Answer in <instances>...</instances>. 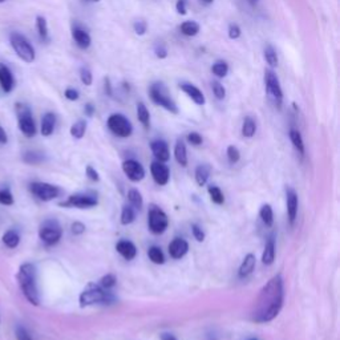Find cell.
<instances>
[{"label":"cell","instance_id":"6da1fadb","mask_svg":"<svg viewBox=\"0 0 340 340\" xmlns=\"http://www.w3.org/2000/svg\"><path fill=\"white\" fill-rule=\"evenodd\" d=\"M285 302V283L277 274L263 286L252 307L250 319L254 323H269L277 318Z\"/></svg>","mask_w":340,"mask_h":340},{"label":"cell","instance_id":"7a4b0ae2","mask_svg":"<svg viewBox=\"0 0 340 340\" xmlns=\"http://www.w3.org/2000/svg\"><path fill=\"white\" fill-rule=\"evenodd\" d=\"M18 281L27 300L34 306L40 304L36 286V267L32 263H23L18 273Z\"/></svg>","mask_w":340,"mask_h":340},{"label":"cell","instance_id":"3957f363","mask_svg":"<svg viewBox=\"0 0 340 340\" xmlns=\"http://www.w3.org/2000/svg\"><path fill=\"white\" fill-rule=\"evenodd\" d=\"M115 300L116 298L111 290L103 289L100 285H96V283H88V286L78 296V303L81 308L95 306V304H111Z\"/></svg>","mask_w":340,"mask_h":340},{"label":"cell","instance_id":"277c9868","mask_svg":"<svg viewBox=\"0 0 340 340\" xmlns=\"http://www.w3.org/2000/svg\"><path fill=\"white\" fill-rule=\"evenodd\" d=\"M10 43H11V47L14 48L16 55L24 63H34L35 57H36L35 48L24 35H22L20 32H11L10 34Z\"/></svg>","mask_w":340,"mask_h":340},{"label":"cell","instance_id":"5b68a950","mask_svg":"<svg viewBox=\"0 0 340 340\" xmlns=\"http://www.w3.org/2000/svg\"><path fill=\"white\" fill-rule=\"evenodd\" d=\"M15 111L16 116H18L19 129L22 130V133L26 137H28V138H32V137L36 136V122H35L34 117H32V112H31L30 107L24 103H16Z\"/></svg>","mask_w":340,"mask_h":340},{"label":"cell","instance_id":"8992f818","mask_svg":"<svg viewBox=\"0 0 340 340\" xmlns=\"http://www.w3.org/2000/svg\"><path fill=\"white\" fill-rule=\"evenodd\" d=\"M150 99L153 100V103L159 105V107H162L163 109H166L169 111L170 113H174V115H177L178 113V108L172 99H170L169 93H167V89L165 88V85L162 82H155L150 87Z\"/></svg>","mask_w":340,"mask_h":340},{"label":"cell","instance_id":"52a82bcc","mask_svg":"<svg viewBox=\"0 0 340 340\" xmlns=\"http://www.w3.org/2000/svg\"><path fill=\"white\" fill-rule=\"evenodd\" d=\"M148 226L149 230L155 235L163 234L166 231L167 226H169V218H167L166 213L159 209L158 206L152 205L149 209L148 214Z\"/></svg>","mask_w":340,"mask_h":340},{"label":"cell","instance_id":"ba28073f","mask_svg":"<svg viewBox=\"0 0 340 340\" xmlns=\"http://www.w3.org/2000/svg\"><path fill=\"white\" fill-rule=\"evenodd\" d=\"M107 124L112 133L116 134L117 137H121V138L130 137L132 133H133V125H132V122L126 119L125 116L121 115V113H115V115L109 116Z\"/></svg>","mask_w":340,"mask_h":340},{"label":"cell","instance_id":"9c48e42d","mask_svg":"<svg viewBox=\"0 0 340 340\" xmlns=\"http://www.w3.org/2000/svg\"><path fill=\"white\" fill-rule=\"evenodd\" d=\"M39 237L47 246H53L63 237V229L57 221H45L39 230Z\"/></svg>","mask_w":340,"mask_h":340},{"label":"cell","instance_id":"30bf717a","mask_svg":"<svg viewBox=\"0 0 340 340\" xmlns=\"http://www.w3.org/2000/svg\"><path fill=\"white\" fill-rule=\"evenodd\" d=\"M99 204L97 196L95 193H76L69 196L65 201L60 202L63 207H76V209H89Z\"/></svg>","mask_w":340,"mask_h":340},{"label":"cell","instance_id":"8fae6325","mask_svg":"<svg viewBox=\"0 0 340 340\" xmlns=\"http://www.w3.org/2000/svg\"><path fill=\"white\" fill-rule=\"evenodd\" d=\"M265 84H266V92L269 97L278 108H281L283 101V92H282L279 78L271 69H267L265 73Z\"/></svg>","mask_w":340,"mask_h":340},{"label":"cell","instance_id":"7c38bea8","mask_svg":"<svg viewBox=\"0 0 340 340\" xmlns=\"http://www.w3.org/2000/svg\"><path fill=\"white\" fill-rule=\"evenodd\" d=\"M31 192L40 201L48 202V201L57 198L61 190L56 185L47 184V182H34V184H31Z\"/></svg>","mask_w":340,"mask_h":340},{"label":"cell","instance_id":"4fadbf2b","mask_svg":"<svg viewBox=\"0 0 340 340\" xmlns=\"http://www.w3.org/2000/svg\"><path fill=\"white\" fill-rule=\"evenodd\" d=\"M122 172L132 182H140L145 177V169L136 159H126L122 162Z\"/></svg>","mask_w":340,"mask_h":340},{"label":"cell","instance_id":"5bb4252c","mask_svg":"<svg viewBox=\"0 0 340 340\" xmlns=\"http://www.w3.org/2000/svg\"><path fill=\"white\" fill-rule=\"evenodd\" d=\"M150 173H152V177L154 180V182L159 186H165L169 182L170 178V170L167 167V165H165V162H161V161H153L150 163Z\"/></svg>","mask_w":340,"mask_h":340},{"label":"cell","instance_id":"9a60e30c","mask_svg":"<svg viewBox=\"0 0 340 340\" xmlns=\"http://www.w3.org/2000/svg\"><path fill=\"white\" fill-rule=\"evenodd\" d=\"M15 77L6 64L0 63V88L4 93H11L15 88Z\"/></svg>","mask_w":340,"mask_h":340},{"label":"cell","instance_id":"2e32d148","mask_svg":"<svg viewBox=\"0 0 340 340\" xmlns=\"http://www.w3.org/2000/svg\"><path fill=\"white\" fill-rule=\"evenodd\" d=\"M286 201H287V215H289L290 223H294L298 215V206H299V200L298 194L292 188L286 189Z\"/></svg>","mask_w":340,"mask_h":340},{"label":"cell","instance_id":"e0dca14e","mask_svg":"<svg viewBox=\"0 0 340 340\" xmlns=\"http://www.w3.org/2000/svg\"><path fill=\"white\" fill-rule=\"evenodd\" d=\"M189 251V243L184 238H174L169 243V255L173 259L184 258Z\"/></svg>","mask_w":340,"mask_h":340},{"label":"cell","instance_id":"ac0fdd59","mask_svg":"<svg viewBox=\"0 0 340 340\" xmlns=\"http://www.w3.org/2000/svg\"><path fill=\"white\" fill-rule=\"evenodd\" d=\"M150 149H152L153 155H154L157 161H161V162H167V161L170 159L169 146H167V144L163 140L152 141V144H150Z\"/></svg>","mask_w":340,"mask_h":340},{"label":"cell","instance_id":"d6986e66","mask_svg":"<svg viewBox=\"0 0 340 340\" xmlns=\"http://www.w3.org/2000/svg\"><path fill=\"white\" fill-rule=\"evenodd\" d=\"M116 250H117V252H119L125 261H132V259L136 258L137 255L136 244H134L133 242H130V240L126 239H122L120 240V242H117V244H116Z\"/></svg>","mask_w":340,"mask_h":340},{"label":"cell","instance_id":"ffe728a7","mask_svg":"<svg viewBox=\"0 0 340 340\" xmlns=\"http://www.w3.org/2000/svg\"><path fill=\"white\" fill-rule=\"evenodd\" d=\"M72 37L76 41V44L82 49L88 48L91 43H92V39H91L88 32L80 26H73V28H72Z\"/></svg>","mask_w":340,"mask_h":340},{"label":"cell","instance_id":"44dd1931","mask_svg":"<svg viewBox=\"0 0 340 340\" xmlns=\"http://www.w3.org/2000/svg\"><path fill=\"white\" fill-rule=\"evenodd\" d=\"M180 88H181L182 91H184V92H185L186 95L197 104V105H204V104L206 103L204 93L201 92L196 85L190 84V82H182V84L180 85Z\"/></svg>","mask_w":340,"mask_h":340},{"label":"cell","instance_id":"7402d4cb","mask_svg":"<svg viewBox=\"0 0 340 340\" xmlns=\"http://www.w3.org/2000/svg\"><path fill=\"white\" fill-rule=\"evenodd\" d=\"M255 263H257V258H255L254 254H247L243 258L242 263H240L239 270H238V277L240 279H244L247 278L248 275H251L252 271L255 269Z\"/></svg>","mask_w":340,"mask_h":340},{"label":"cell","instance_id":"603a6c76","mask_svg":"<svg viewBox=\"0 0 340 340\" xmlns=\"http://www.w3.org/2000/svg\"><path fill=\"white\" fill-rule=\"evenodd\" d=\"M174 158L181 166H188V150H186V145L184 140H177L176 146H174Z\"/></svg>","mask_w":340,"mask_h":340},{"label":"cell","instance_id":"cb8c5ba5","mask_svg":"<svg viewBox=\"0 0 340 340\" xmlns=\"http://www.w3.org/2000/svg\"><path fill=\"white\" fill-rule=\"evenodd\" d=\"M275 261V239L274 237H270L267 239L266 244H265V250L262 254V263L266 266L273 265Z\"/></svg>","mask_w":340,"mask_h":340},{"label":"cell","instance_id":"d4e9b609","mask_svg":"<svg viewBox=\"0 0 340 340\" xmlns=\"http://www.w3.org/2000/svg\"><path fill=\"white\" fill-rule=\"evenodd\" d=\"M56 126V116L51 112L48 113H45L43 116V120H41V134L44 137H49L52 133H53V130H55Z\"/></svg>","mask_w":340,"mask_h":340},{"label":"cell","instance_id":"484cf974","mask_svg":"<svg viewBox=\"0 0 340 340\" xmlns=\"http://www.w3.org/2000/svg\"><path fill=\"white\" fill-rule=\"evenodd\" d=\"M211 167L209 165H200L197 166L196 173H194V177H196V182L198 186H205L209 181V177H210Z\"/></svg>","mask_w":340,"mask_h":340},{"label":"cell","instance_id":"4316f807","mask_svg":"<svg viewBox=\"0 0 340 340\" xmlns=\"http://www.w3.org/2000/svg\"><path fill=\"white\" fill-rule=\"evenodd\" d=\"M289 134H290V140H291L292 145H294V148L298 150V153H299L302 157H303L304 153H306V149H304V142H303V138H302L300 132L298 129H291Z\"/></svg>","mask_w":340,"mask_h":340},{"label":"cell","instance_id":"83f0119b","mask_svg":"<svg viewBox=\"0 0 340 340\" xmlns=\"http://www.w3.org/2000/svg\"><path fill=\"white\" fill-rule=\"evenodd\" d=\"M128 201H129L130 206L134 207L136 210H141L142 206H144L142 194L137 189H130L129 192H128Z\"/></svg>","mask_w":340,"mask_h":340},{"label":"cell","instance_id":"f1b7e54d","mask_svg":"<svg viewBox=\"0 0 340 340\" xmlns=\"http://www.w3.org/2000/svg\"><path fill=\"white\" fill-rule=\"evenodd\" d=\"M137 117H138V121L142 124L145 129H149V126H150V115H149L148 108L145 107L144 103L137 104Z\"/></svg>","mask_w":340,"mask_h":340},{"label":"cell","instance_id":"f546056e","mask_svg":"<svg viewBox=\"0 0 340 340\" xmlns=\"http://www.w3.org/2000/svg\"><path fill=\"white\" fill-rule=\"evenodd\" d=\"M134 219H136V209L130 206V205H125V206L122 207L121 217H120L121 225H130V223H133Z\"/></svg>","mask_w":340,"mask_h":340},{"label":"cell","instance_id":"4dcf8cb0","mask_svg":"<svg viewBox=\"0 0 340 340\" xmlns=\"http://www.w3.org/2000/svg\"><path fill=\"white\" fill-rule=\"evenodd\" d=\"M259 217H261L262 222L267 226V227H271V226L274 225V211L271 205L269 204L263 205V206L261 207V210H259Z\"/></svg>","mask_w":340,"mask_h":340},{"label":"cell","instance_id":"1f68e13d","mask_svg":"<svg viewBox=\"0 0 340 340\" xmlns=\"http://www.w3.org/2000/svg\"><path fill=\"white\" fill-rule=\"evenodd\" d=\"M3 243L10 248H15L18 247L19 243H20V237H19V234L16 233L15 230H8L6 231L3 235Z\"/></svg>","mask_w":340,"mask_h":340},{"label":"cell","instance_id":"d6a6232c","mask_svg":"<svg viewBox=\"0 0 340 340\" xmlns=\"http://www.w3.org/2000/svg\"><path fill=\"white\" fill-rule=\"evenodd\" d=\"M148 257L154 265H163L165 263V255H163L162 250L158 246H152L148 250Z\"/></svg>","mask_w":340,"mask_h":340},{"label":"cell","instance_id":"836d02e7","mask_svg":"<svg viewBox=\"0 0 340 340\" xmlns=\"http://www.w3.org/2000/svg\"><path fill=\"white\" fill-rule=\"evenodd\" d=\"M181 32L185 35V36H196V35L200 32V24L197 22H193V20L182 23Z\"/></svg>","mask_w":340,"mask_h":340},{"label":"cell","instance_id":"e575fe53","mask_svg":"<svg viewBox=\"0 0 340 340\" xmlns=\"http://www.w3.org/2000/svg\"><path fill=\"white\" fill-rule=\"evenodd\" d=\"M207 193H209V196H210V200L213 201L215 205H222L225 202V196H223V193H222V190L218 186L209 185Z\"/></svg>","mask_w":340,"mask_h":340},{"label":"cell","instance_id":"d590c367","mask_svg":"<svg viewBox=\"0 0 340 340\" xmlns=\"http://www.w3.org/2000/svg\"><path fill=\"white\" fill-rule=\"evenodd\" d=\"M36 30L37 34L40 36V39L43 41L48 40V24H47V20L43 16H37L36 18Z\"/></svg>","mask_w":340,"mask_h":340},{"label":"cell","instance_id":"8d00e7d4","mask_svg":"<svg viewBox=\"0 0 340 340\" xmlns=\"http://www.w3.org/2000/svg\"><path fill=\"white\" fill-rule=\"evenodd\" d=\"M85 130H87V122L84 120H78V121H76L73 125L70 126V136L80 140V138L84 137Z\"/></svg>","mask_w":340,"mask_h":340},{"label":"cell","instance_id":"74e56055","mask_svg":"<svg viewBox=\"0 0 340 340\" xmlns=\"http://www.w3.org/2000/svg\"><path fill=\"white\" fill-rule=\"evenodd\" d=\"M257 132V124H255L254 120L251 117H246L243 121V125H242V134L247 138H251L252 136Z\"/></svg>","mask_w":340,"mask_h":340},{"label":"cell","instance_id":"f35d334b","mask_svg":"<svg viewBox=\"0 0 340 340\" xmlns=\"http://www.w3.org/2000/svg\"><path fill=\"white\" fill-rule=\"evenodd\" d=\"M211 70H213V73L217 76V77H225L227 72H229V65L226 61L223 60H218V61H215L213 64V67H211Z\"/></svg>","mask_w":340,"mask_h":340},{"label":"cell","instance_id":"ab89813d","mask_svg":"<svg viewBox=\"0 0 340 340\" xmlns=\"http://www.w3.org/2000/svg\"><path fill=\"white\" fill-rule=\"evenodd\" d=\"M23 161L30 165H37L44 161V155L39 152H26L23 154Z\"/></svg>","mask_w":340,"mask_h":340},{"label":"cell","instance_id":"60d3db41","mask_svg":"<svg viewBox=\"0 0 340 340\" xmlns=\"http://www.w3.org/2000/svg\"><path fill=\"white\" fill-rule=\"evenodd\" d=\"M265 60H266L267 64H269L271 68L277 67L278 65V55L273 45H267L266 48H265Z\"/></svg>","mask_w":340,"mask_h":340},{"label":"cell","instance_id":"b9f144b4","mask_svg":"<svg viewBox=\"0 0 340 340\" xmlns=\"http://www.w3.org/2000/svg\"><path fill=\"white\" fill-rule=\"evenodd\" d=\"M116 283H117V278H116L115 274H107L101 278L99 285L105 290H112L116 286Z\"/></svg>","mask_w":340,"mask_h":340},{"label":"cell","instance_id":"7bdbcfd3","mask_svg":"<svg viewBox=\"0 0 340 340\" xmlns=\"http://www.w3.org/2000/svg\"><path fill=\"white\" fill-rule=\"evenodd\" d=\"M0 205H14V196L10 192V189H0Z\"/></svg>","mask_w":340,"mask_h":340},{"label":"cell","instance_id":"ee69618b","mask_svg":"<svg viewBox=\"0 0 340 340\" xmlns=\"http://www.w3.org/2000/svg\"><path fill=\"white\" fill-rule=\"evenodd\" d=\"M226 154H227V158L231 163H237L240 158V153L238 150L237 146H234V145H230L227 150H226Z\"/></svg>","mask_w":340,"mask_h":340},{"label":"cell","instance_id":"f6af8a7d","mask_svg":"<svg viewBox=\"0 0 340 340\" xmlns=\"http://www.w3.org/2000/svg\"><path fill=\"white\" fill-rule=\"evenodd\" d=\"M211 88H213V93H214V96L218 99V100H223L226 96V89L225 87L221 84L219 81H213L211 84Z\"/></svg>","mask_w":340,"mask_h":340},{"label":"cell","instance_id":"bcb514c9","mask_svg":"<svg viewBox=\"0 0 340 340\" xmlns=\"http://www.w3.org/2000/svg\"><path fill=\"white\" fill-rule=\"evenodd\" d=\"M80 78H81V82L84 85H87V87H89V85H92V81H93V74L92 72L88 69V68L82 67L81 69H80Z\"/></svg>","mask_w":340,"mask_h":340},{"label":"cell","instance_id":"7dc6e473","mask_svg":"<svg viewBox=\"0 0 340 340\" xmlns=\"http://www.w3.org/2000/svg\"><path fill=\"white\" fill-rule=\"evenodd\" d=\"M192 233H193V237H194V239H196L197 242H204V239H205L204 230L201 229L200 226L197 225V223H193L192 225Z\"/></svg>","mask_w":340,"mask_h":340},{"label":"cell","instance_id":"c3c4849f","mask_svg":"<svg viewBox=\"0 0 340 340\" xmlns=\"http://www.w3.org/2000/svg\"><path fill=\"white\" fill-rule=\"evenodd\" d=\"M85 173H87V177H88L91 181H93V182L100 181V174H99V172H97L95 167L91 166V165H88V166H87V169H85Z\"/></svg>","mask_w":340,"mask_h":340},{"label":"cell","instance_id":"681fc988","mask_svg":"<svg viewBox=\"0 0 340 340\" xmlns=\"http://www.w3.org/2000/svg\"><path fill=\"white\" fill-rule=\"evenodd\" d=\"M186 138H188L189 144L194 145V146H198V145L202 144V141H204L202 140V136H201L200 133H197V132H192V133H189Z\"/></svg>","mask_w":340,"mask_h":340},{"label":"cell","instance_id":"f907efd6","mask_svg":"<svg viewBox=\"0 0 340 340\" xmlns=\"http://www.w3.org/2000/svg\"><path fill=\"white\" fill-rule=\"evenodd\" d=\"M85 225L82 223V222H73L72 223V226H70V231H72V234H74V235H81V234L85 233Z\"/></svg>","mask_w":340,"mask_h":340},{"label":"cell","instance_id":"816d5d0a","mask_svg":"<svg viewBox=\"0 0 340 340\" xmlns=\"http://www.w3.org/2000/svg\"><path fill=\"white\" fill-rule=\"evenodd\" d=\"M16 337H18V340H34L31 337L30 333H28V331L24 327H22V325H19L18 328H16Z\"/></svg>","mask_w":340,"mask_h":340},{"label":"cell","instance_id":"f5cc1de1","mask_svg":"<svg viewBox=\"0 0 340 340\" xmlns=\"http://www.w3.org/2000/svg\"><path fill=\"white\" fill-rule=\"evenodd\" d=\"M146 28H148V26H146V23H145L144 20H137V22L134 23V32H136L137 35H140V36L145 35Z\"/></svg>","mask_w":340,"mask_h":340},{"label":"cell","instance_id":"db71d44e","mask_svg":"<svg viewBox=\"0 0 340 340\" xmlns=\"http://www.w3.org/2000/svg\"><path fill=\"white\" fill-rule=\"evenodd\" d=\"M64 96H65V99H68L69 101H76V100H78L80 95H78V92L76 91V89L68 88V89H65V93H64Z\"/></svg>","mask_w":340,"mask_h":340},{"label":"cell","instance_id":"11a10c76","mask_svg":"<svg viewBox=\"0 0 340 340\" xmlns=\"http://www.w3.org/2000/svg\"><path fill=\"white\" fill-rule=\"evenodd\" d=\"M240 36V28L237 26V24H230L229 26V37L230 39H238Z\"/></svg>","mask_w":340,"mask_h":340},{"label":"cell","instance_id":"9f6ffc18","mask_svg":"<svg viewBox=\"0 0 340 340\" xmlns=\"http://www.w3.org/2000/svg\"><path fill=\"white\" fill-rule=\"evenodd\" d=\"M155 56L158 57V59H165L167 56V49L163 47L162 44H159L155 47Z\"/></svg>","mask_w":340,"mask_h":340},{"label":"cell","instance_id":"6f0895ef","mask_svg":"<svg viewBox=\"0 0 340 340\" xmlns=\"http://www.w3.org/2000/svg\"><path fill=\"white\" fill-rule=\"evenodd\" d=\"M176 8H177L178 14L186 15V12H188V8H186V0H178L177 4H176Z\"/></svg>","mask_w":340,"mask_h":340},{"label":"cell","instance_id":"680465c9","mask_svg":"<svg viewBox=\"0 0 340 340\" xmlns=\"http://www.w3.org/2000/svg\"><path fill=\"white\" fill-rule=\"evenodd\" d=\"M104 89H105V93H107L108 96H112V85L109 77L104 78Z\"/></svg>","mask_w":340,"mask_h":340},{"label":"cell","instance_id":"91938a15","mask_svg":"<svg viewBox=\"0 0 340 340\" xmlns=\"http://www.w3.org/2000/svg\"><path fill=\"white\" fill-rule=\"evenodd\" d=\"M84 111H85V115L88 116V117H92L93 113H95V107H93L91 103H88L87 105H85Z\"/></svg>","mask_w":340,"mask_h":340},{"label":"cell","instance_id":"94428289","mask_svg":"<svg viewBox=\"0 0 340 340\" xmlns=\"http://www.w3.org/2000/svg\"><path fill=\"white\" fill-rule=\"evenodd\" d=\"M8 142V136L7 133H6V130L2 128V125H0V144H7Z\"/></svg>","mask_w":340,"mask_h":340},{"label":"cell","instance_id":"6125c7cd","mask_svg":"<svg viewBox=\"0 0 340 340\" xmlns=\"http://www.w3.org/2000/svg\"><path fill=\"white\" fill-rule=\"evenodd\" d=\"M161 340H178V339L176 336H173V335H169V333H163L162 337H161Z\"/></svg>","mask_w":340,"mask_h":340},{"label":"cell","instance_id":"be15d7a7","mask_svg":"<svg viewBox=\"0 0 340 340\" xmlns=\"http://www.w3.org/2000/svg\"><path fill=\"white\" fill-rule=\"evenodd\" d=\"M202 2H205V3H207V4L213 3V0H202Z\"/></svg>","mask_w":340,"mask_h":340},{"label":"cell","instance_id":"e7e4bbea","mask_svg":"<svg viewBox=\"0 0 340 340\" xmlns=\"http://www.w3.org/2000/svg\"><path fill=\"white\" fill-rule=\"evenodd\" d=\"M88 2H92V3H96V2H100V0H88Z\"/></svg>","mask_w":340,"mask_h":340},{"label":"cell","instance_id":"03108f58","mask_svg":"<svg viewBox=\"0 0 340 340\" xmlns=\"http://www.w3.org/2000/svg\"><path fill=\"white\" fill-rule=\"evenodd\" d=\"M4 2H6V0H0V3H4Z\"/></svg>","mask_w":340,"mask_h":340},{"label":"cell","instance_id":"003e7915","mask_svg":"<svg viewBox=\"0 0 340 340\" xmlns=\"http://www.w3.org/2000/svg\"><path fill=\"white\" fill-rule=\"evenodd\" d=\"M250 340H257V339H250Z\"/></svg>","mask_w":340,"mask_h":340}]
</instances>
